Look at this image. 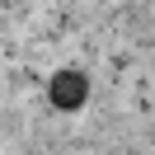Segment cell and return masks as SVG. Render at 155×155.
<instances>
[{
    "label": "cell",
    "mask_w": 155,
    "mask_h": 155,
    "mask_svg": "<svg viewBox=\"0 0 155 155\" xmlns=\"http://www.w3.org/2000/svg\"><path fill=\"white\" fill-rule=\"evenodd\" d=\"M47 99H52V108H61V113H75V108L89 99L85 71H57V75H52V85H47Z\"/></svg>",
    "instance_id": "cell-1"
}]
</instances>
